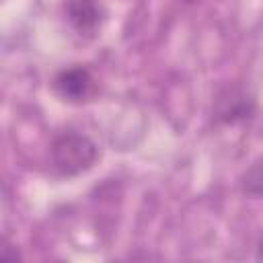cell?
<instances>
[{
    "instance_id": "6da1fadb",
    "label": "cell",
    "mask_w": 263,
    "mask_h": 263,
    "mask_svg": "<svg viewBox=\"0 0 263 263\" xmlns=\"http://www.w3.org/2000/svg\"><path fill=\"white\" fill-rule=\"evenodd\" d=\"M51 160L55 168L66 175H80L92 166L97 160V146L90 138L76 134V132H66L58 136L51 144Z\"/></svg>"
},
{
    "instance_id": "7a4b0ae2",
    "label": "cell",
    "mask_w": 263,
    "mask_h": 263,
    "mask_svg": "<svg viewBox=\"0 0 263 263\" xmlns=\"http://www.w3.org/2000/svg\"><path fill=\"white\" fill-rule=\"evenodd\" d=\"M53 88L66 101L82 103L88 97H92L95 80H92V76L86 68L76 66V68H68V70L58 72V76L53 78Z\"/></svg>"
},
{
    "instance_id": "3957f363",
    "label": "cell",
    "mask_w": 263,
    "mask_h": 263,
    "mask_svg": "<svg viewBox=\"0 0 263 263\" xmlns=\"http://www.w3.org/2000/svg\"><path fill=\"white\" fill-rule=\"evenodd\" d=\"M68 21L80 35H92L103 21V8L97 0H68Z\"/></svg>"
},
{
    "instance_id": "277c9868",
    "label": "cell",
    "mask_w": 263,
    "mask_h": 263,
    "mask_svg": "<svg viewBox=\"0 0 263 263\" xmlns=\"http://www.w3.org/2000/svg\"><path fill=\"white\" fill-rule=\"evenodd\" d=\"M253 113V101L236 90V88H228L224 95L218 97V105H216V117L224 123H234L238 119H245Z\"/></svg>"
},
{
    "instance_id": "5b68a950",
    "label": "cell",
    "mask_w": 263,
    "mask_h": 263,
    "mask_svg": "<svg viewBox=\"0 0 263 263\" xmlns=\"http://www.w3.org/2000/svg\"><path fill=\"white\" fill-rule=\"evenodd\" d=\"M245 191L253 195H263V164H255L245 177Z\"/></svg>"
},
{
    "instance_id": "8992f818",
    "label": "cell",
    "mask_w": 263,
    "mask_h": 263,
    "mask_svg": "<svg viewBox=\"0 0 263 263\" xmlns=\"http://www.w3.org/2000/svg\"><path fill=\"white\" fill-rule=\"evenodd\" d=\"M257 257L263 259V240H261V245H259V253H257Z\"/></svg>"
},
{
    "instance_id": "52a82bcc",
    "label": "cell",
    "mask_w": 263,
    "mask_h": 263,
    "mask_svg": "<svg viewBox=\"0 0 263 263\" xmlns=\"http://www.w3.org/2000/svg\"><path fill=\"white\" fill-rule=\"evenodd\" d=\"M187 2H193V0H187Z\"/></svg>"
}]
</instances>
